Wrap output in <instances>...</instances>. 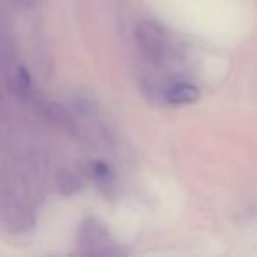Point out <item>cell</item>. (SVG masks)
Masks as SVG:
<instances>
[{
    "mask_svg": "<svg viewBox=\"0 0 257 257\" xmlns=\"http://www.w3.org/2000/svg\"><path fill=\"white\" fill-rule=\"evenodd\" d=\"M79 252L86 255H120L123 250L114 243L107 227L95 217H86L79 224L78 236Z\"/></svg>",
    "mask_w": 257,
    "mask_h": 257,
    "instance_id": "obj_2",
    "label": "cell"
},
{
    "mask_svg": "<svg viewBox=\"0 0 257 257\" xmlns=\"http://www.w3.org/2000/svg\"><path fill=\"white\" fill-rule=\"evenodd\" d=\"M11 2L16 6V8L29 9V8H34V6L41 4V2H43V0H11Z\"/></svg>",
    "mask_w": 257,
    "mask_h": 257,
    "instance_id": "obj_5",
    "label": "cell"
},
{
    "mask_svg": "<svg viewBox=\"0 0 257 257\" xmlns=\"http://www.w3.org/2000/svg\"><path fill=\"white\" fill-rule=\"evenodd\" d=\"M90 176L93 178V182L97 183V187L100 189L102 194H111L114 187V171L111 169L109 164L102 161H95L90 164Z\"/></svg>",
    "mask_w": 257,
    "mask_h": 257,
    "instance_id": "obj_4",
    "label": "cell"
},
{
    "mask_svg": "<svg viewBox=\"0 0 257 257\" xmlns=\"http://www.w3.org/2000/svg\"><path fill=\"white\" fill-rule=\"evenodd\" d=\"M134 43L145 60L164 64L171 55V39L164 27L154 20H141L134 27Z\"/></svg>",
    "mask_w": 257,
    "mask_h": 257,
    "instance_id": "obj_1",
    "label": "cell"
},
{
    "mask_svg": "<svg viewBox=\"0 0 257 257\" xmlns=\"http://www.w3.org/2000/svg\"><path fill=\"white\" fill-rule=\"evenodd\" d=\"M161 97L164 102L171 104V106H187V104H194L199 99V88L192 83L175 81L162 86Z\"/></svg>",
    "mask_w": 257,
    "mask_h": 257,
    "instance_id": "obj_3",
    "label": "cell"
}]
</instances>
